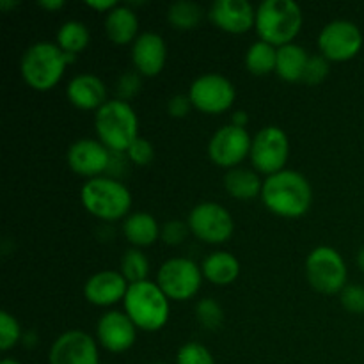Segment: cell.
Returning a JSON list of instances; mask_svg holds the SVG:
<instances>
[{
    "mask_svg": "<svg viewBox=\"0 0 364 364\" xmlns=\"http://www.w3.org/2000/svg\"><path fill=\"white\" fill-rule=\"evenodd\" d=\"M262 201L276 215L297 219L311 206V185L297 171L283 169L263 181Z\"/></svg>",
    "mask_w": 364,
    "mask_h": 364,
    "instance_id": "6da1fadb",
    "label": "cell"
},
{
    "mask_svg": "<svg viewBox=\"0 0 364 364\" xmlns=\"http://www.w3.org/2000/svg\"><path fill=\"white\" fill-rule=\"evenodd\" d=\"M75 55L60 48L57 43L39 41L25 50L20 70L25 84L36 91H48L63 78L64 70L73 63Z\"/></svg>",
    "mask_w": 364,
    "mask_h": 364,
    "instance_id": "7a4b0ae2",
    "label": "cell"
},
{
    "mask_svg": "<svg viewBox=\"0 0 364 364\" xmlns=\"http://www.w3.org/2000/svg\"><path fill=\"white\" fill-rule=\"evenodd\" d=\"M123 302L127 315L142 331H159L169 320V299L159 284L148 279L130 284Z\"/></svg>",
    "mask_w": 364,
    "mask_h": 364,
    "instance_id": "3957f363",
    "label": "cell"
},
{
    "mask_svg": "<svg viewBox=\"0 0 364 364\" xmlns=\"http://www.w3.org/2000/svg\"><path fill=\"white\" fill-rule=\"evenodd\" d=\"M137 127L135 110L123 100H109L96 110V134L110 151L127 153L132 142L139 137Z\"/></svg>",
    "mask_w": 364,
    "mask_h": 364,
    "instance_id": "277c9868",
    "label": "cell"
},
{
    "mask_svg": "<svg viewBox=\"0 0 364 364\" xmlns=\"http://www.w3.org/2000/svg\"><path fill=\"white\" fill-rule=\"evenodd\" d=\"M302 11L294 0H265L256 11V32L272 46H284L299 34Z\"/></svg>",
    "mask_w": 364,
    "mask_h": 364,
    "instance_id": "5b68a950",
    "label": "cell"
},
{
    "mask_svg": "<svg viewBox=\"0 0 364 364\" xmlns=\"http://www.w3.org/2000/svg\"><path fill=\"white\" fill-rule=\"evenodd\" d=\"M82 205L89 213L102 220L123 219L132 206V194L114 178L89 180L80 191Z\"/></svg>",
    "mask_w": 364,
    "mask_h": 364,
    "instance_id": "8992f818",
    "label": "cell"
},
{
    "mask_svg": "<svg viewBox=\"0 0 364 364\" xmlns=\"http://www.w3.org/2000/svg\"><path fill=\"white\" fill-rule=\"evenodd\" d=\"M306 276L309 284L320 294L333 295L347 287V265L333 247H316L306 259Z\"/></svg>",
    "mask_w": 364,
    "mask_h": 364,
    "instance_id": "52a82bcc",
    "label": "cell"
},
{
    "mask_svg": "<svg viewBox=\"0 0 364 364\" xmlns=\"http://www.w3.org/2000/svg\"><path fill=\"white\" fill-rule=\"evenodd\" d=\"M203 272L192 259L171 258L160 267L156 284L171 301H187L201 288Z\"/></svg>",
    "mask_w": 364,
    "mask_h": 364,
    "instance_id": "ba28073f",
    "label": "cell"
},
{
    "mask_svg": "<svg viewBox=\"0 0 364 364\" xmlns=\"http://www.w3.org/2000/svg\"><path fill=\"white\" fill-rule=\"evenodd\" d=\"M288 153H290V142L284 130H281L279 127H265L252 139L249 156L256 171L272 176L284 169Z\"/></svg>",
    "mask_w": 364,
    "mask_h": 364,
    "instance_id": "9c48e42d",
    "label": "cell"
},
{
    "mask_svg": "<svg viewBox=\"0 0 364 364\" xmlns=\"http://www.w3.org/2000/svg\"><path fill=\"white\" fill-rule=\"evenodd\" d=\"M318 46L327 60H350L363 46V34L355 23L348 20H334L322 28Z\"/></svg>",
    "mask_w": 364,
    "mask_h": 364,
    "instance_id": "30bf717a",
    "label": "cell"
},
{
    "mask_svg": "<svg viewBox=\"0 0 364 364\" xmlns=\"http://www.w3.org/2000/svg\"><path fill=\"white\" fill-rule=\"evenodd\" d=\"M188 228L206 244H223L233 235V219L224 206L217 203H201L188 213Z\"/></svg>",
    "mask_w": 364,
    "mask_h": 364,
    "instance_id": "8fae6325",
    "label": "cell"
},
{
    "mask_svg": "<svg viewBox=\"0 0 364 364\" xmlns=\"http://www.w3.org/2000/svg\"><path fill=\"white\" fill-rule=\"evenodd\" d=\"M192 105L206 114H220L235 102V87L226 77L217 73L201 75L188 89Z\"/></svg>",
    "mask_w": 364,
    "mask_h": 364,
    "instance_id": "7c38bea8",
    "label": "cell"
},
{
    "mask_svg": "<svg viewBox=\"0 0 364 364\" xmlns=\"http://www.w3.org/2000/svg\"><path fill=\"white\" fill-rule=\"evenodd\" d=\"M252 139L247 130L235 124H226L213 134L208 142V155L212 162L220 167H237L247 155H251Z\"/></svg>",
    "mask_w": 364,
    "mask_h": 364,
    "instance_id": "4fadbf2b",
    "label": "cell"
},
{
    "mask_svg": "<svg viewBox=\"0 0 364 364\" xmlns=\"http://www.w3.org/2000/svg\"><path fill=\"white\" fill-rule=\"evenodd\" d=\"M48 359L50 364H100L96 341L82 331H68L57 338Z\"/></svg>",
    "mask_w": 364,
    "mask_h": 364,
    "instance_id": "5bb4252c",
    "label": "cell"
},
{
    "mask_svg": "<svg viewBox=\"0 0 364 364\" xmlns=\"http://www.w3.org/2000/svg\"><path fill=\"white\" fill-rule=\"evenodd\" d=\"M68 166L71 171L85 178H100V174L107 173L110 162V149L102 141L95 139H78L68 149Z\"/></svg>",
    "mask_w": 364,
    "mask_h": 364,
    "instance_id": "9a60e30c",
    "label": "cell"
},
{
    "mask_svg": "<svg viewBox=\"0 0 364 364\" xmlns=\"http://www.w3.org/2000/svg\"><path fill=\"white\" fill-rule=\"evenodd\" d=\"M100 345L109 352L119 354L135 343V323L127 313L107 311L96 326Z\"/></svg>",
    "mask_w": 364,
    "mask_h": 364,
    "instance_id": "2e32d148",
    "label": "cell"
},
{
    "mask_svg": "<svg viewBox=\"0 0 364 364\" xmlns=\"http://www.w3.org/2000/svg\"><path fill=\"white\" fill-rule=\"evenodd\" d=\"M208 16L217 27L231 34H244L256 25V13L247 0H215Z\"/></svg>",
    "mask_w": 364,
    "mask_h": 364,
    "instance_id": "e0dca14e",
    "label": "cell"
},
{
    "mask_svg": "<svg viewBox=\"0 0 364 364\" xmlns=\"http://www.w3.org/2000/svg\"><path fill=\"white\" fill-rule=\"evenodd\" d=\"M167 48L162 36L156 32H142L137 36L132 48V60L137 71L144 77H155L166 64Z\"/></svg>",
    "mask_w": 364,
    "mask_h": 364,
    "instance_id": "ac0fdd59",
    "label": "cell"
},
{
    "mask_svg": "<svg viewBox=\"0 0 364 364\" xmlns=\"http://www.w3.org/2000/svg\"><path fill=\"white\" fill-rule=\"evenodd\" d=\"M128 281L123 274L114 270H102L89 277L84 287V295L95 306H112L124 299L128 291Z\"/></svg>",
    "mask_w": 364,
    "mask_h": 364,
    "instance_id": "d6986e66",
    "label": "cell"
},
{
    "mask_svg": "<svg viewBox=\"0 0 364 364\" xmlns=\"http://www.w3.org/2000/svg\"><path fill=\"white\" fill-rule=\"evenodd\" d=\"M66 96L75 107L84 110H98L107 103L105 84L95 75H77L66 87Z\"/></svg>",
    "mask_w": 364,
    "mask_h": 364,
    "instance_id": "ffe728a7",
    "label": "cell"
},
{
    "mask_svg": "<svg viewBox=\"0 0 364 364\" xmlns=\"http://www.w3.org/2000/svg\"><path fill=\"white\" fill-rule=\"evenodd\" d=\"M137 16L128 6H117L107 13L105 32L110 41L116 43V45H128L137 34Z\"/></svg>",
    "mask_w": 364,
    "mask_h": 364,
    "instance_id": "44dd1931",
    "label": "cell"
},
{
    "mask_svg": "<svg viewBox=\"0 0 364 364\" xmlns=\"http://www.w3.org/2000/svg\"><path fill=\"white\" fill-rule=\"evenodd\" d=\"M201 272L213 284L224 287V284H230L237 279L238 274H240V263L231 252L215 251L206 256Z\"/></svg>",
    "mask_w": 364,
    "mask_h": 364,
    "instance_id": "7402d4cb",
    "label": "cell"
},
{
    "mask_svg": "<svg viewBox=\"0 0 364 364\" xmlns=\"http://www.w3.org/2000/svg\"><path fill=\"white\" fill-rule=\"evenodd\" d=\"M160 226L155 217L148 212L132 213L128 219H124L123 233L128 238V242L135 247H148L156 238L160 237Z\"/></svg>",
    "mask_w": 364,
    "mask_h": 364,
    "instance_id": "603a6c76",
    "label": "cell"
},
{
    "mask_svg": "<svg viewBox=\"0 0 364 364\" xmlns=\"http://www.w3.org/2000/svg\"><path fill=\"white\" fill-rule=\"evenodd\" d=\"M308 59V52L302 46L295 45V43H288V45L279 46L277 48L276 73L287 82L302 80Z\"/></svg>",
    "mask_w": 364,
    "mask_h": 364,
    "instance_id": "cb8c5ba5",
    "label": "cell"
},
{
    "mask_svg": "<svg viewBox=\"0 0 364 364\" xmlns=\"http://www.w3.org/2000/svg\"><path fill=\"white\" fill-rule=\"evenodd\" d=\"M224 188L235 199L249 201V199L262 194L263 183L259 181L258 174L255 171L244 169V167H233L224 176Z\"/></svg>",
    "mask_w": 364,
    "mask_h": 364,
    "instance_id": "d4e9b609",
    "label": "cell"
},
{
    "mask_svg": "<svg viewBox=\"0 0 364 364\" xmlns=\"http://www.w3.org/2000/svg\"><path fill=\"white\" fill-rule=\"evenodd\" d=\"M276 63L277 50L270 43L262 41V39L252 43L245 53V66L252 75H258V77H263V75L276 70Z\"/></svg>",
    "mask_w": 364,
    "mask_h": 364,
    "instance_id": "484cf974",
    "label": "cell"
},
{
    "mask_svg": "<svg viewBox=\"0 0 364 364\" xmlns=\"http://www.w3.org/2000/svg\"><path fill=\"white\" fill-rule=\"evenodd\" d=\"M167 20L180 31H191L203 20V7L192 0H178L167 9Z\"/></svg>",
    "mask_w": 364,
    "mask_h": 364,
    "instance_id": "4316f807",
    "label": "cell"
},
{
    "mask_svg": "<svg viewBox=\"0 0 364 364\" xmlns=\"http://www.w3.org/2000/svg\"><path fill=\"white\" fill-rule=\"evenodd\" d=\"M57 45L68 53H78L89 45V28L82 21L70 20L60 25L57 32Z\"/></svg>",
    "mask_w": 364,
    "mask_h": 364,
    "instance_id": "83f0119b",
    "label": "cell"
},
{
    "mask_svg": "<svg viewBox=\"0 0 364 364\" xmlns=\"http://www.w3.org/2000/svg\"><path fill=\"white\" fill-rule=\"evenodd\" d=\"M121 270H123L124 279L130 284L141 283V281H146L149 274V262L144 256V252L139 251V249H128L123 255V259H121Z\"/></svg>",
    "mask_w": 364,
    "mask_h": 364,
    "instance_id": "f1b7e54d",
    "label": "cell"
},
{
    "mask_svg": "<svg viewBox=\"0 0 364 364\" xmlns=\"http://www.w3.org/2000/svg\"><path fill=\"white\" fill-rule=\"evenodd\" d=\"M196 318L205 329L215 331L223 326L224 311L219 302L213 301V299H201L196 306Z\"/></svg>",
    "mask_w": 364,
    "mask_h": 364,
    "instance_id": "f546056e",
    "label": "cell"
},
{
    "mask_svg": "<svg viewBox=\"0 0 364 364\" xmlns=\"http://www.w3.org/2000/svg\"><path fill=\"white\" fill-rule=\"evenodd\" d=\"M21 329L20 323L14 316H11L7 311L0 313V348L4 352L13 348L20 341Z\"/></svg>",
    "mask_w": 364,
    "mask_h": 364,
    "instance_id": "4dcf8cb0",
    "label": "cell"
},
{
    "mask_svg": "<svg viewBox=\"0 0 364 364\" xmlns=\"http://www.w3.org/2000/svg\"><path fill=\"white\" fill-rule=\"evenodd\" d=\"M178 364H215V361L208 348L191 341L178 350Z\"/></svg>",
    "mask_w": 364,
    "mask_h": 364,
    "instance_id": "1f68e13d",
    "label": "cell"
},
{
    "mask_svg": "<svg viewBox=\"0 0 364 364\" xmlns=\"http://www.w3.org/2000/svg\"><path fill=\"white\" fill-rule=\"evenodd\" d=\"M329 75V60L320 53V55H309L308 64H306L304 75H302V82L308 85H318Z\"/></svg>",
    "mask_w": 364,
    "mask_h": 364,
    "instance_id": "d6a6232c",
    "label": "cell"
},
{
    "mask_svg": "<svg viewBox=\"0 0 364 364\" xmlns=\"http://www.w3.org/2000/svg\"><path fill=\"white\" fill-rule=\"evenodd\" d=\"M341 304L348 313L363 315L364 313V287L361 284H347L341 290Z\"/></svg>",
    "mask_w": 364,
    "mask_h": 364,
    "instance_id": "836d02e7",
    "label": "cell"
},
{
    "mask_svg": "<svg viewBox=\"0 0 364 364\" xmlns=\"http://www.w3.org/2000/svg\"><path fill=\"white\" fill-rule=\"evenodd\" d=\"M127 156L130 162L137 164V166H148L153 160V156H155V149H153L151 142L148 139L137 137L132 142L130 148H128Z\"/></svg>",
    "mask_w": 364,
    "mask_h": 364,
    "instance_id": "e575fe53",
    "label": "cell"
},
{
    "mask_svg": "<svg viewBox=\"0 0 364 364\" xmlns=\"http://www.w3.org/2000/svg\"><path fill=\"white\" fill-rule=\"evenodd\" d=\"M188 224L181 223V220H169L162 226V231H160V237L166 242L167 245H180L181 242L185 240L188 233Z\"/></svg>",
    "mask_w": 364,
    "mask_h": 364,
    "instance_id": "d590c367",
    "label": "cell"
},
{
    "mask_svg": "<svg viewBox=\"0 0 364 364\" xmlns=\"http://www.w3.org/2000/svg\"><path fill=\"white\" fill-rule=\"evenodd\" d=\"M139 89H141V78H139V73H135V71H127L119 78V82H117V95H119V100H123V102L137 95Z\"/></svg>",
    "mask_w": 364,
    "mask_h": 364,
    "instance_id": "8d00e7d4",
    "label": "cell"
},
{
    "mask_svg": "<svg viewBox=\"0 0 364 364\" xmlns=\"http://www.w3.org/2000/svg\"><path fill=\"white\" fill-rule=\"evenodd\" d=\"M191 107L194 105H192L188 95H174L167 102V112L171 117H185L191 112Z\"/></svg>",
    "mask_w": 364,
    "mask_h": 364,
    "instance_id": "74e56055",
    "label": "cell"
},
{
    "mask_svg": "<svg viewBox=\"0 0 364 364\" xmlns=\"http://www.w3.org/2000/svg\"><path fill=\"white\" fill-rule=\"evenodd\" d=\"M127 162L128 156H124L123 153L110 151V162L109 167H107V173H109L110 176H114V180H116V176H119L121 171L127 169Z\"/></svg>",
    "mask_w": 364,
    "mask_h": 364,
    "instance_id": "f35d334b",
    "label": "cell"
},
{
    "mask_svg": "<svg viewBox=\"0 0 364 364\" xmlns=\"http://www.w3.org/2000/svg\"><path fill=\"white\" fill-rule=\"evenodd\" d=\"M87 4L89 7H92V9H98V11H107V13H109V11H112L114 7H117V4H116V0H87Z\"/></svg>",
    "mask_w": 364,
    "mask_h": 364,
    "instance_id": "ab89813d",
    "label": "cell"
},
{
    "mask_svg": "<svg viewBox=\"0 0 364 364\" xmlns=\"http://www.w3.org/2000/svg\"><path fill=\"white\" fill-rule=\"evenodd\" d=\"M233 123L231 124H235V127H240V128H245V124H247V121H249V117H247V114L244 112V110H238V112H235L233 114Z\"/></svg>",
    "mask_w": 364,
    "mask_h": 364,
    "instance_id": "60d3db41",
    "label": "cell"
},
{
    "mask_svg": "<svg viewBox=\"0 0 364 364\" xmlns=\"http://www.w3.org/2000/svg\"><path fill=\"white\" fill-rule=\"evenodd\" d=\"M38 6L43 9H60L64 6V0H39Z\"/></svg>",
    "mask_w": 364,
    "mask_h": 364,
    "instance_id": "b9f144b4",
    "label": "cell"
},
{
    "mask_svg": "<svg viewBox=\"0 0 364 364\" xmlns=\"http://www.w3.org/2000/svg\"><path fill=\"white\" fill-rule=\"evenodd\" d=\"M18 2H9V0H0V9H9V7H16Z\"/></svg>",
    "mask_w": 364,
    "mask_h": 364,
    "instance_id": "7bdbcfd3",
    "label": "cell"
},
{
    "mask_svg": "<svg viewBox=\"0 0 364 364\" xmlns=\"http://www.w3.org/2000/svg\"><path fill=\"white\" fill-rule=\"evenodd\" d=\"M358 265H359V269L364 272V247L359 251V255H358Z\"/></svg>",
    "mask_w": 364,
    "mask_h": 364,
    "instance_id": "ee69618b",
    "label": "cell"
},
{
    "mask_svg": "<svg viewBox=\"0 0 364 364\" xmlns=\"http://www.w3.org/2000/svg\"><path fill=\"white\" fill-rule=\"evenodd\" d=\"M0 364H20V363L14 361V359H9V358H7V359H4V361L0 363Z\"/></svg>",
    "mask_w": 364,
    "mask_h": 364,
    "instance_id": "f6af8a7d",
    "label": "cell"
},
{
    "mask_svg": "<svg viewBox=\"0 0 364 364\" xmlns=\"http://www.w3.org/2000/svg\"><path fill=\"white\" fill-rule=\"evenodd\" d=\"M153 364H166V363H153Z\"/></svg>",
    "mask_w": 364,
    "mask_h": 364,
    "instance_id": "bcb514c9",
    "label": "cell"
}]
</instances>
